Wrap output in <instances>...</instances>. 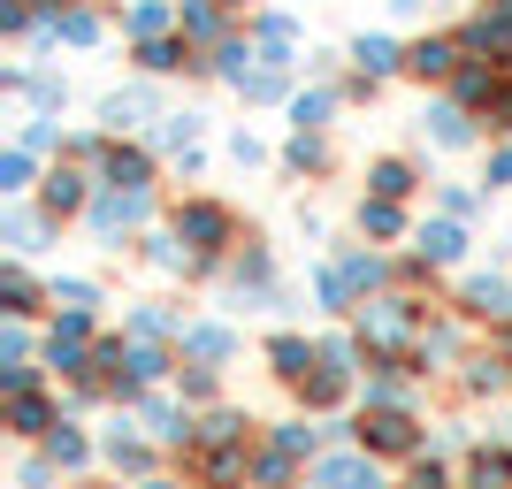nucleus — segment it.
Segmentation results:
<instances>
[{"label": "nucleus", "instance_id": "b1692460", "mask_svg": "<svg viewBox=\"0 0 512 489\" xmlns=\"http://www.w3.org/2000/svg\"><path fill=\"white\" fill-rule=\"evenodd\" d=\"M184 31H199V39H214V31H222L214 0H184Z\"/></svg>", "mask_w": 512, "mask_h": 489}, {"label": "nucleus", "instance_id": "2f4dec72", "mask_svg": "<svg viewBox=\"0 0 512 489\" xmlns=\"http://www.w3.org/2000/svg\"><path fill=\"white\" fill-rule=\"evenodd\" d=\"M276 444H283V451H291V459H299V451H314V444H321V428H306V421H291V428H283V436H276Z\"/></svg>", "mask_w": 512, "mask_h": 489}, {"label": "nucleus", "instance_id": "f704fd0d", "mask_svg": "<svg viewBox=\"0 0 512 489\" xmlns=\"http://www.w3.org/2000/svg\"><path fill=\"white\" fill-rule=\"evenodd\" d=\"M413 489H444V474H436V467H421V474H413Z\"/></svg>", "mask_w": 512, "mask_h": 489}, {"label": "nucleus", "instance_id": "39448f33", "mask_svg": "<svg viewBox=\"0 0 512 489\" xmlns=\"http://www.w3.org/2000/svg\"><path fill=\"white\" fill-rule=\"evenodd\" d=\"M360 329H367L375 344H398V337L413 329V306H406V298H375V306L360 314Z\"/></svg>", "mask_w": 512, "mask_h": 489}, {"label": "nucleus", "instance_id": "423d86ee", "mask_svg": "<svg viewBox=\"0 0 512 489\" xmlns=\"http://www.w3.org/2000/svg\"><path fill=\"white\" fill-rule=\"evenodd\" d=\"M360 444L367 451H413V421H406V413H367Z\"/></svg>", "mask_w": 512, "mask_h": 489}, {"label": "nucleus", "instance_id": "f8f14e48", "mask_svg": "<svg viewBox=\"0 0 512 489\" xmlns=\"http://www.w3.org/2000/svg\"><path fill=\"white\" fill-rule=\"evenodd\" d=\"M100 161H107V176H115L123 192H146V153H123V146H107Z\"/></svg>", "mask_w": 512, "mask_h": 489}, {"label": "nucleus", "instance_id": "aec40b11", "mask_svg": "<svg viewBox=\"0 0 512 489\" xmlns=\"http://www.w3.org/2000/svg\"><path fill=\"white\" fill-rule=\"evenodd\" d=\"M321 161H329L321 130H299V138H291V169H321Z\"/></svg>", "mask_w": 512, "mask_h": 489}, {"label": "nucleus", "instance_id": "cd10ccee", "mask_svg": "<svg viewBox=\"0 0 512 489\" xmlns=\"http://www.w3.org/2000/svg\"><path fill=\"white\" fill-rule=\"evenodd\" d=\"M161 375H169V360H161V352H130V383H161Z\"/></svg>", "mask_w": 512, "mask_h": 489}, {"label": "nucleus", "instance_id": "4be33fe9", "mask_svg": "<svg viewBox=\"0 0 512 489\" xmlns=\"http://www.w3.org/2000/svg\"><path fill=\"white\" fill-rule=\"evenodd\" d=\"M474 489H512V459H490V451H482V459H474Z\"/></svg>", "mask_w": 512, "mask_h": 489}, {"label": "nucleus", "instance_id": "9d476101", "mask_svg": "<svg viewBox=\"0 0 512 489\" xmlns=\"http://www.w3.org/2000/svg\"><path fill=\"white\" fill-rule=\"evenodd\" d=\"M467 253V230H459V222H428L421 230V260H459Z\"/></svg>", "mask_w": 512, "mask_h": 489}, {"label": "nucleus", "instance_id": "6e6552de", "mask_svg": "<svg viewBox=\"0 0 512 489\" xmlns=\"http://www.w3.org/2000/svg\"><path fill=\"white\" fill-rule=\"evenodd\" d=\"M268 367H276L283 383H306V367H314V352H306V337H276V344H268Z\"/></svg>", "mask_w": 512, "mask_h": 489}, {"label": "nucleus", "instance_id": "20e7f679", "mask_svg": "<svg viewBox=\"0 0 512 489\" xmlns=\"http://www.w3.org/2000/svg\"><path fill=\"white\" fill-rule=\"evenodd\" d=\"M314 489H383V474L367 467V459H352V451H337V459L314 467Z\"/></svg>", "mask_w": 512, "mask_h": 489}, {"label": "nucleus", "instance_id": "4468645a", "mask_svg": "<svg viewBox=\"0 0 512 489\" xmlns=\"http://www.w3.org/2000/svg\"><path fill=\"white\" fill-rule=\"evenodd\" d=\"M367 184H375V199H406L413 192V169H406V161H375Z\"/></svg>", "mask_w": 512, "mask_h": 489}, {"label": "nucleus", "instance_id": "f3484780", "mask_svg": "<svg viewBox=\"0 0 512 489\" xmlns=\"http://www.w3.org/2000/svg\"><path fill=\"white\" fill-rule=\"evenodd\" d=\"M130 31H138V39H161V31H169V0H138V8H130Z\"/></svg>", "mask_w": 512, "mask_h": 489}, {"label": "nucleus", "instance_id": "ddd939ff", "mask_svg": "<svg viewBox=\"0 0 512 489\" xmlns=\"http://www.w3.org/2000/svg\"><path fill=\"white\" fill-rule=\"evenodd\" d=\"M77 207H85V184H77L69 169H54L46 176V214H77Z\"/></svg>", "mask_w": 512, "mask_h": 489}, {"label": "nucleus", "instance_id": "c756f323", "mask_svg": "<svg viewBox=\"0 0 512 489\" xmlns=\"http://www.w3.org/2000/svg\"><path fill=\"white\" fill-rule=\"evenodd\" d=\"M107 459H115L123 474H146V444H130V436H115V444H107Z\"/></svg>", "mask_w": 512, "mask_h": 489}, {"label": "nucleus", "instance_id": "412c9836", "mask_svg": "<svg viewBox=\"0 0 512 489\" xmlns=\"http://www.w3.org/2000/svg\"><path fill=\"white\" fill-rule=\"evenodd\" d=\"M299 390H306V405H337L344 398V375H337V367H321L314 383H299Z\"/></svg>", "mask_w": 512, "mask_h": 489}, {"label": "nucleus", "instance_id": "2eb2a0df", "mask_svg": "<svg viewBox=\"0 0 512 489\" xmlns=\"http://www.w3.org/2000/svg\"><path fill=\"white\" fill-rule=\"evenodd\" d=\"M54 31H62L69 46H92L100 39V16H92V8H69V16H54Z\"/></svg>", "mask_w": 512, "mask_h": 489}, {"label": "nucleus", "instance_id": "72a5a7b5", "mask_svg": "<svg viewBox=\"0 0 512 489\" xmlns=\"http://www.w3.org/2000/svg\"><path fill=\"white\" fill-rule=\"evenodd\" d=\"M321 115H329V92H314V100H299V130H321Z\"/></svg>", "mask_w": 512, "mask_h": 489}, {"label": "nucleus", "instance_id": "393cba45", "mask_svg": "<svg viewBox=\"0 0 512 489\" xmlns=\"http://www.w3.org/2000/svg\"><path fill=\"white\" fill-rule=\"evenodd\" d=\"M138 62H146L153 77H161V69H184V46H169V39H146V54H138Z\"/></svg>", "mask_w": 512, "mask_h": 489}, {"label": "nucleus", "instance_id": "0eeeda50", "mask_svg": "<svg viewBox=\"0 0 512 489\" xmlns=\"http://www.w3.org/2000/svg\"><path fill=\"white\" fill-rule=\"evenodd\" d=\"M467 314L512 321V283H505V276H474V283H467Z\"/></svg>", "mask_w": 512, "mask_h": 489}, {"label": "nucleus", "instance_id": "e433bc0d", "mask_svg": "<svg viewBox=\"0 0 512 489\" xmlns=\"http://www.w3.org/2000/svg\"><path fill=\"white\" fill-rule=\"evenodd\" d=\"M146 489H176V482H146Z\"/></svg>", "mask_w": 512, "mask_h": 489}, {"label": "nucleus", "instance_id": "f257e3e1", "mask_svg": "<svg viewBox=\"0 0 512 489\" xmlns=\"http://www.w3.org/2000/svg\"><path fill=\"white\" fill-rule=\"evenodd\" d=\"M367 283H383V260H375V253L337 260V268L321 276V306H352V291H367Z\"/></svg>", "mask_w": 512, "mask_h": 489}, {"label": "nucleus", "instance_id": "a211bd4d", "mask_svg": "<svg viewBox=\"0 0 512 489\" xmlns=\"http://www.w3.org/2000/svg\"><path fill=\"white\" fill-rule=\"evenodd\" d=\"M8 421H16V436H39V428H46V398L16 390V413H8Z\"/></svg>", "mask_w": 512, "mask_h": 489}, {"label": "nucleus", "instance_id": "c9c22d12", "mask_svg": "<svg viewBox=\"0 0 512 489\" xmlns=\"http://www.w3.org/2000/svg\"><path fill=\"white\" fill-rule=\"evenodd\" d=\"M497 16H505V23H512V0H497Z\"/></svg>", "mask_w": 512, "mask_h": 489}, {"label": "nucleus", "instance_id": "7ed1b4c3", "mask_svg": "<svg viewBox=\"0 0 512 489\" xmlns=\"http://www.w3.org/2000/svg\"><path fill=\"white\" fill-rule=\"evenodd\" d=\"M146 214H153L146 192H107L100 207H92V230H100V237H123V230H138Z\"/></svg>", "mask_w": 512, "mask_h": 489}, {"label": "nucleus", "instance_id": "f03ea898", "mask_svg": "<svg viewBox=\"0 0 512 489\" xmlns=\"http://www.w3.org/2000/svg\"><path fill=\"white\" fill-rule=\"evenodd\" d=\"M176 237H192L199 253H222V237H230V214L214 207V199H192V207L176 214Z\"/></svg>", "mask_w": 512, "mask_h": 489}, {"label": "nucleus", "instance_id": "bb28decb", "mask_svg": "<svg viewBox=\"0 0 512 489\" xmlns=\"http://www.w3.org/2000/svg\"><path fill=\"white\" fill-rule=\"evenodd\" d=\"M54 467H85V436L77 428H54Z\"/></svg>", "mask_w": 512, "mask_h": 489}, {"label": "nucleus", "instance_id": "9b49d317", "mask_svg": "<svg viewBox=\"0 0 512 489\" xmlns=\"http://www.w3.org/2000/svg\"><path fill=\"white\" fill-rule=\"evenodd\" d=\"M352 62H360V77H390V69H406L390 39H360V46H352Z\"/></svg>", "mask_w": 512, "mask_h": 489}, {"label": "nucleus", "instance_id": "473e14b6", "mask_svg": "<svg viewBox=\"0 0 512 489\" xmlns=\"http://www.w3.org/2000/svg\"><path fill=\"white\" fill-rule=\"evenodd\" d=\"M31 298H39V291H31V276H23V268H8V306H16V314H31Z\"/></svg>", "mask_w": 512, "mask_h": 489}, {"label": "nucleus", "instance_id": "5701e85b", "mask_svg": "<svg viewBox=\"0 0 512 489\" xmlns=\"http://www.w3.org/2000/svg\"><path fill=\"white\" fill-rule=\"evenodd\" d=\"M184 344H192L199 360H230V329H192Z\"/></svg>", "mask_w": 512, "mask_h": 489}, {"label": "nucleus", "instance_id": "dca6fc26", "mask_svg": "<svg viewBox=\"0 0 512 489\" xmlns=\"http://www.w3.org/2000/svg\"><path fill=\"white\" fill-rule=\"evenodd\" d=\"M360 230L367 237H398L406 222H398V199H375V207H360Z\"/></svg>", "mask_w": 512, "mask_h": 489}, {"label": "nucleus", "instance_id": "7c9ffc66", "mask_svg": "<svg viewBox=\"0 0 512 489\" xmlns=\"http://www.w3.org/2000/svg\"><path fill=\"white\" fill-rule=\"evenodd\" d=\"M23 184H31V153H8L0 161V192H23Z\"/></svg>", "mask_w": 512, "mask_h": 489}, {"label": "nucleus", "instance_id": "6ab92c4d", "mask_svg": "<svg viewBox=\"0 0 512 489\" xmlns=\"http://www.w3.org/2000/svg\"><path fill=\"white\" fill-rule=\"evenodd\" d=\"M428 123H436V146H467V138H474V130H467V115H459V107H436Z\"/></svg>", "mask_w": 512, "mask_h": 489}, {"label": "nucleus", "instance_id": "a878e982", "mask_svg": "<svg viewBox=\"0 0 512 489\" xmlns=\"http://www.w3.org/2000/svg\"><path fill=\"white\" fill-rule=\"evenodd\" d=\"M467 390H482V398H490V390H505V360H474V367H467Z\"/></svg>", "mask_w": 512, "mask_h": 489}, {"label": "nucleus", "instance_id": "1a4fd4ad", "mask_svg": "<svg viewBox=\"0 0 512 489\" xmlns=\"http://www.w3.org/2000/svg\"><path fill=\"white\" fill-rule=\"evenodd\" d=\"M451 62H459V46H451V39H421V46L406 54L413 77H451Z\"/></svg>", "mask_w": 512, "mask_h": 489}, {"label": "nucleus", "instance_id": "c85d7f7f", "mask_svg": "<svg viewBox=\"0 0 512 489\" xmlns=\"http://www.w3.org/2000/svg\"><path fill=\"white\" fill-rule=\"evenodd\" d=\"M199 436H207V444H245V421H237V413H214Z\"/></svg>", "mask_w": 512, "mask_h": 489}]
</instances>
